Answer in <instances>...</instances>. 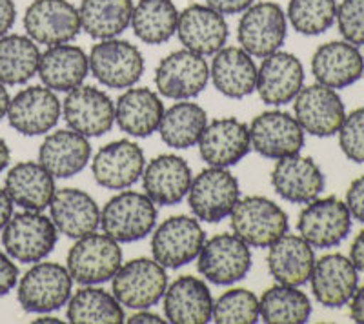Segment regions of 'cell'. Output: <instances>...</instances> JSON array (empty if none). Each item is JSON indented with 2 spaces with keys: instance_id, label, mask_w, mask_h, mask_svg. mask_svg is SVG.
Here are the masks:
<instances>
[{
  "instance_id": "obj_15",
  "label": "cell",
  "mask_w": 364,
  "mask_h": 324,
  "mask_svg": "<svg viewBox=\"0 0 364 324\" xmlns=\"http://www.w3.org/2000/svg\"><path fill=\"white\" fill-rule=\"evenodd\" d=\"M294 113L304 134L326 139L339 131L346 108L337 90L317 82L302 87L297 93L294 99Z\"/></svg>"
},
{
  "instance_id": "obj_51",
  "label": "cell",
  "mask_w": 364,
  "mask_h": 324,
  "mask_svg": "<svg viewBox=\"0 0 364 324\" xmlns=\"http://www.w3.org/2000/svg\"><path fill=\"white\" fill-rule=\"evenodd\" d=\"M126 323H132V324H139V323H149V324H162V323H168L164 317L157 315V313L149 312V310H135L133 315L128 317Z\"/></svg>"
},
{
  "instance_id": "obj_13",
  "label": "cell",
  "mask_w": 364,
  "mask_h": 324,
  "mask_svg": "<svg viewBox=\"0 0 364 324\" xmlns=\"http://www.w3.org/2000/svg\"><path fill=\"white\" fill-rule=\"evenodd\" d=\"M24 29L31 40L50 48L75 40L82 28L79 9L68 0H33L24 13Z\"/></svg>"
},
{
  "instance_id": "obj_25",
  "label": "cell",
  "mask_w": 364,
  "mask_h": 324,
  "mask_svg": "<svg viewBox=\"0 0 364 324\" xmlns=\"http://www.w3.org/2000/svg\"><path fill=\"white\" fill-rule=\"evenodd\" d=\"M311 73L318 84L343 90L364 75V57L346 40H331L318 46L311 57Z\"/></svg>"
},
{
  "instance_id": "obj_37",
  "label": "cell",
  "mask_w": 364,
  "mask_h": 324,
  "mask_svg": "<svg viewBox=\"0 0 364 324\" xmlns=\"http://www.w3.org/2000/svg\"><path fill=\"white\" fill-rule=\"evenodd\" d=\"M208 126V115L204 108L195 102L181 100L170 109H164L159 124V134L164 144L175 150H188L199 142L204 128Z\"/></svg>"
},
{
  "instance_id": "obj_31",
  "label": "cell",
  "mask_w": 364,
  "mask_h": 324,
  "mask_svg": "<svg viewBox=\"0 0 364 324\" xmlns=\"http://www.w3.org/2000/svg\"><path fill=\"white\" fill-rule=\"evenodd\" d=\"M91 158V146L87 137L73 129H57L42 142L38 162L53 175L55 179H70L86 168Z\"/></svg>"
},
{
  "instance_id": "obj_52",
  "label": "cell",
  "mask_w": 364,
  "mask_h": 324,
  "mask_svg": "<svg viewBox=\"0 0 364 324\" xmlns=\"http://www.w3.org/2000/svg\"><path fill=\"white\" fill-rule=\"evenodd\" d=\"M13 215V200L9 199L8 191L0 188V230L8 225V220Z\"/></svg>"
},
{
  "instance_id": "obj_30",
  "label": "cell",
  "mask_w": 364,
  "mask_h": 324,
  "mask_svg": "<svg viewBox=\"0 0 364 324\" xmlns=\"http://www.w3.org/2000/svg\"><path fill=\"white\" fill-rule=\"evenodd\" d=\"M268 270L279 284L302 286L310 283L315 266L314 246L301 235L286 232L282 237L268 246Z\"/></svg>"
},
{
  "instance_id": "obj_46",
  "label": "cell",
  "mask_w": 364,
  "mask_h": 324,
  "mask_svg": "<svg viewBox=\"0 0 364 324\" xmlns=\"http://www.w3.org/2000/svg\"><path fill=\"white\" fill-rule=\"evenodd\" d=\"M18 284V268L6 252H0V297L8 296Z\"/></svg>"
},
{
  "instance_id": "obj_5",
  "label": "cell",
  "mask_w": 364,
  "mask_h": 324,
  "mask_svg": "<svg viewBox=\"0 0 364 324\" xmlns=\"http://www.w3.org/2000/svg\"><path fill=\"white\" fill-rule=\"evenodd\" d=\"M230 219L233 233L252 248H268L290 228L284 210L261 195L237 200Z\"/></svg>"
},
{
  "instance_id": "obj_2",
  "label": "cell",
  "mask_w": 364,
  "mask_h": 324,
  "mask_svg": "<svg viewBox=\"0 0 364 324\" xmlns=\"http://www.w3.org/2000/svg\"><path fill=\"white\" fill-rule=\"evenodd\" d=\"M58 230L51 217L42 212L24 210L11 215L2 228V246L11 259L24 264H35L55 249Z\"/></svg>"
},
{
  "instance_id": "obj_36",
  "label": "cell",
  "mask_w": 364,
  "mask_h": 324,
  "mask_svg": "<svg viewBox=\"0 0 364 324\" xmlns=\"http://www.w3.org/2000/svg\"><path fill=\"white\" fill-rule=\"evenodd\" d=\"M177 22L178 11L173 0H139L129 26L139 40L159 46L177 33Z\"/></svg>"
},
{
  "instance_id": "obj_19",
  "label": "cell",
  "mask_w": 364,
  "mask_h": 324,
  "mask_svg": "<svg viewBox=\"0 0 364 324\" xmlns=\"http://www.w3.org/2000/svg\"><path fill=\"white\" fill-rule=\"evenodd\" d=\"M146 168L144 151L133 141H115L102 146L91 162L97 184L108 190H128L141 179Z\"/></svg>"
},
{
  "instance_id": "obj_54",
  "label": "cell",
  "mask_w": 364,
  "mask_h": 324,
  "mask_svg": "<svg viewBox=\"0 0 364 324\" xmlns=\"http://www.w3.org/2000/svg\"><path fill=\"white\" fill-rule=\"evenodd\" d=\"M9 93L6 90V86L0 82V121L4 119L6 113H8V106H9Z\"/></svg>"
},
{
  "instance_id": "obj_14",
  "label": "cell",
  "mask_w": 364,
  "mask_h": 324,
  "mask_svg": "<svg viewBox=\"0 0 364 324\" xmlns=\"http://www.w3.org/2000/svg\"><path fill=\"white\" fill-rule=\"evenodd\" d=\"M210 80V66L203 55L178 50L164 57L155 71V86L162 97L190 100L199 95Z\"/></svg>"
},
{
  "instance_id": "obj_7",
  "label": "cell",
  "mask_w": 364,
  "mask_h": 324,
  "mask_svg": "<svg viewBox=\"0 0 364 324\" xmlns=\"http://www.w3.org/2000/svg\"><path fill=\"white\" fill-rule=\"evenodd\" d=\"M239 199V180L226 168L208 166L191 179L188 191V204L193 215L210 225L232 215Z\"/></svg>"
},
{
  "instance_id": "obj_50",
  "label": "cell",
  "mask_w": 364,
  "mask_h": 324,
  "mask_svg": "<svg viewBox=\"0 0 364 324\" xmlns=\"http://www.w3.org/2000/svg\"><path fill=\"white\" fill-rule=\"evenodd\" d=\"M350 259L359 274H364V230L355 237L350 248Z\"/></svg>"
},
{
  "instance_id": "obj_16",
  "label": "cell",
  "mask_w": 364,
  "mask_h": 324,
  "mask_svg": "<svg viewBox=\"0 0 364 324\" xmlns=\"http://www.w3.org/2000/svg\"><path fill=\"white\" fill-rule=\"evenodd\" d=\"M248 128L253 150L272 161L301 153L304 146V129L294 115L281 109L257 115Z\"/></svg>"
},
{
  "instance_id": "obj_21",
  "label": "cell",
  "mask_w": 364,
  "mask_h": 324,
  "mask_svg": "<svg viewBox=\"0 0 364 324\" xmlns=\"http://www.w3.org/2000/svg\"><path fill=\"white\" fill-rule=\"evenodd\" d=\"M197 144L200 158L208 166H235L252 150L250 128L233 117L215 119L204 128Z\"/></svg>"
},
{
  "instance_id": "obj_39",
  "label": "cell",
  "mask_w": 364,
  "mask_h": 324,
  "mask_svg": "<svg viewBox=\"0 0 364 324\" xmlns=\"http://www.w3.org/2000/svg\"><path fill=\"white\" fill-rule=\"evenodd\" d=\"M124 319L122 304L97 284L80 288L68 301V320L73 324H120Z\"/></svg>"
},
{
  "instance_id": "obj_45",
  "label": "cell",
  "mask_w": 364,
  "mask_h": 324,
  "mask_svg": "<svg viewBox=\"0 0 364 324\" xmlns=\"http://www.w3.org/2000/svg\"><path fill=\"white\" fill-rule=\"evenodd\" d=\"M344 202L352 213V219H357L364 225V175L350 184Z\"/></svg>"
},
{
  "instance_id": "obj_38",
  "label": "cell",
  "mask_w": 364,
  "mask_h": 324,
  "mask_svg": "<svg viewBox=\"0 0 364 324\" xmlns=\"http://www.w3.org/2000/svg\"><path fill=\"white\" fill-rule=\"evenodd\" d=\"M41 55L37 42L28 35L0 37V82L4 86H18L33 79Z\"/></svg>"
},
{
  "instance_id": "obj_20",
  "label": "cell",
  "mask_w": 364,
  "mask_h": 324,
  "mask_svg": "<svg viewBox=\"0 0 364 324\" xmlns=\"http://www.w3.org/2000/svg\"><path fill=\"white\" fill-rule=\"evenodd\" d=\"M272 186L275 193L288 202L308 204L321 197L326 186V179L314 158L295 153L275 162L272 171Z\"/></svg>"
},
{
  "instance_id": "obj_29",
  "label": "cell",
  "mask_w": 364,
  "mask_h": 324,
  "mask_svg": "<svg viewBox=\"0 0 364 324\" xmlns=\"http://www.w3.org/2000/svg\"><path fill=\"white\" fill-rule=\"evenodd\" d=\"M257 70L252 55L237 46H224L213 55L210 79L228 99H245L257 90Z\"/></svg>"
},
{
  "instance_id": "obj_12",
  "label": "cell",
  "mask_w": 364,
  "mask_h": 324,
  "mask_svg": "<svg viewBox=\"0 0 364 324\" xmlns=\"http://www.w3.org/2000/svg\"><path fill=\"white\" fill-rule=\"evenodd\" d=\"M297 230L299 235L314 248H333L350 235L352 213L346 202L337 197H317L301 212Z\"/></svg>"
},
{
  "instance_id": "obj_33",
  "label": "cell",
  "mask_w": 364,
  "mask_h": 324,
  "mask_svg": "<svg viewBox=\"0 0 364 324\" xmlns=\"http://www.w3.org/2000/svg\"><path fill=\"white\" fill-rule=\"evenodd\" d=\"M4 190L13 204L22 210L42 212L50 208L55 191V177L42 166L41 162H18L6 175Z\"/></svg>"
},
{
  "instance_id": "obj_26",
  "label": "cell",
  "mask_w": 364,
  "mask_h": 324,
  "mask_svg": "<svg viewBox=\"0 0 364 324\" xmlns=\"http://www.w3.org/2000/svg\"><path fill=\"white\" fill-rule=\"evenodd\" d=\"M164 315L173 324H206L213 313V297L203 279L182 275L164 291Z\"/></svg>"
},
{
  "instance_id": "obj_4",
  "label": "cell",
  "mask_w": 364,
  "mask_h": 324,
  "mask_svg": "<svg viewBox=\"0 0 364 324\" xmlns=\"http://www.w3.org/2000/svg\"><path fill=\"white\" fill-rule=\"evenodd\" d=\"M122 266V249L119 242L106 233H90L75 239L68 254V271L75 283L91 284L108 283Z\"/></svg>"
},
{
  "instance_id": "obj_23",
  "label": "cell",
  "mask_w": 364,
  "mask_h": 324,
  "mask_svg": "<svg viewBox=\"0 0 364 324\" xmlns=\"http://www.w3.org/2000/svg\"><path fill=\"white\" fill-rule=\"evenodd\" d=\"M310 284L318 304L326 308H343L352 301L359 286V271L350 257L341 254L324 255L315 261Z\"/></svg>"
},
{
  "instance_id": "obj_44",
  "label": "cell",
  "mask_w": 364,
  "mask_h": 324,
  "mask_svg": "<svg viewBox=\"0 0 364 324\" xmlns=\"http://www.w3.org/2000/svg\"><path fill=\"white\" fill-rule=\"evenodd\" d=\"M336 21L344 40L364 46V0H343L337 4Z\"/></svg>"
},
{
  "instance_id": "obj_41",
  "label": "cell",
  "mask_w": 364,
  "mask_h": 324,
  "mask_svg": "<svg viewBox=\"0 0 364 324\" xmlns=\"http://www.w3.org/2000/svg\"><path fill=\"white\" fill-rule=\"evenodd\" d=\"M286 17L297 33L315 37L336 22L337 0H290Z\"/></svg>"
},
{
  "instance_id": "obj_34",
  "label": "cell",
  "mask_w": 364,
  "mask_h": 324,
  "mask_svg": "<svg viewBox=\"0 0 364 324\" xmlns=\"http://www.w3.org/2000/svg\"><path fill=\"white\" fill-rule=\"evenodd\" d=\"M38 77L53 92H71L79 87L90 73V58L82 48L73 44L50 46L41 55Z\"/></svg>"
},
{
  "instance_id": "obj_6",
  "label": "cell",
  "mask_w": 364,
  "mask_h": 324,
  "mask_svg": "<svg viewBox=\"0 0 364 324\" xmlns=\"http://www.w3.org/2000/svg\"><path fill=\"white\" fill-rule=\"evenodd\" d=\"M113 281V296L129 310H149L164 297L168 288L166 268L155 259H132L119 268Z\"/></svg>"
},
{
  "instance_id": "obj_43",
  "label": "cell",
  "mask_w": 364,
  "mask_h": 324,
  "mask_svg": "<svg viewBox=\"0 0 364 324\" xmlns=\"http://www.w3.org/2000/svg\"><path fill=\"white\" fill-rule=\"evenodd\" d=\"M337 135L341 150L346 158L357 164H364V108L348 113Z\"/></svg>"
},
{
  "instance_id": "obj_1",
  "label": "cell",
  "mask_w": 364,
  "mask_h": 324,
  "mask_svg": "<svg viewBox=\"0 0 364 324\" xmlns=\"http://www.w3.org/2000/svg\"><path fill=\"white\" fill-rule=\"evenodd\" d=\"M157 217V204L146 193L122 190L102 208L100 226L117 242H135L154 232Z\"/></svg>"
},
{
  "instance_id": "obj_10",
  "label": "cell",
  "mask_w": 364,
  "mask_h": 324,
  "mask_svg": "<svg viewBox=\"0 0 364 324\" xmlns=\"http://www.w3.org/2000/svg\"><path fill=\"white\" fill-rule=\"evenodd\" d=\"M252 268L250 246L235 233H219L204 241L197 257V270L208 283L230 286L248 275Z\"/></svg>"
},
{
  "instance_id": "obj_11",
  "label": "cell",
  "mask_w": 364,
  "mask_h": 324,
  "mask_svg": "<svg viewBox=\"0 0 364 324\" xmlns=\"http://www.w3.org/2000/svg\"><path fill=\"white\" fill-rule=\"evenodd\" d=\"M288 35V17L277 2H257L242 11L237 28L240 48L264 58L281 50Z\"/></svg>"
},
{
  "instance_id": "obj_49",
  "label": "cell",
  "mask_w": 364,
  "mask_h": 324,
  "mask_svg": "<svg viewBox=\"0 0 364 324\" xmlns=\"http://www.w3.org/2000/svg\"><path fill=\"white\" fill-rule=\"evenodd\" d=\"M348 304H350V317H352L355 323L364 324V284L363 286H357L352 301Z\"/></svg>"
},
{
  "instance_id": "obj_32",
  "label": "cell",
  "mask_w": 364,
  "mask_h": 324,
  "mask_svg": "<svg viewBox=\"0 0 364 324\" xmlns=\"http://www.w3.org/2000/svg\"><path fill=\"white\" fill-rule=\"evenodd\" d=\"M164 115L159 93L149 87H129L115 104V121L126 135L144 139L154 135Z\"/></svg>"
},
{
  "instance_id": "obj_3",
  "label": "cell",
  "mask_w": 364,
  "mask_h": 324,
  "mask_svg": "<svg viewBox=\"0 0 364 324\" xmlns=\"http://www.w3.org/2000/svg\"><path fill=\"white\" fill-rule=\"evenodd\" d=\"M73 279L63 264L35 262L18 281L17 299L29 313H51L66 306L71 297Z\"/></svg>"
},
{
  "instance_id": "obj_35",
  "label": "cell",
  "mask_w": 364,
  "mask_h": 324,
  "mask_svg": "<svg viewBox=\"0 0 364 324\" xmlns=\"http://www.w3.org/2000/svg\"><path fill=\"white\" fill-rule=\"evenodd\" d=\"M133 8L132 0H82L80 28L97 40L115 38L132 24Z\"/></svg>"
},
{
  "instance_id": "obj_48",
  "label": "cell",
  "mask_w": 364,
  "mask_h": 324,
  "mask_svg": "<svg viewBox=\"0 0 364 324\" xmlns=\"http://www.w3.org/2000/svg\"><path fill=\"white\" fill-rule=\"evenodd\" d=\"M17 21V6L13 0H0V37L8 35Z\"/></svg>"
},
{
  "instance_id": "obj_42",
  "label": "cell",
  "mask_w": 364,
  "mask_h": 324,
  "mask_svg": "<svg viewBox=\"0 0 364 324\" xmlns=\"http://www.w3.org/2000/svg\"><path fill=\"white\" fill-rule=\"evenodd\" d=\"M211 319L217 324H255L261 319L259 299L245 288L224 291L219 299L213 301Z\"/></svg>"
},
{
  "instance_id": "obj_8",
  "label": "cell",
  "mask_w": 364,
  "mask_h": 324,
  "mask_svg": "<svg viewBox=\"0 0 364 324\" xmlns=\"http://www.w3.org/2000/svg\"><path fill=\"white\" fill-rule=\"evenodd\" d=\"M206 233L197 217L175 215L164 220L151 237V255L166 270H178L199 257Z\"/></svg>"
},
{
  "instance_id": "obj_17",
  "label": "cell",
  "mask_w": 364,
  "mask_h": 324,
  "mask_svg": "<svg viewBox=\"0 0 364 324\" xmlns=\"http://www.w3.org/2000/svg\"><path fill=\"white\" fill-rule=\"evenodd\" d=\"M60 100L53 90L46 86H29L9 100V126L26 137L46 135L57 126L60 117Z\"/></svg>"
},
{
  "instance_id": "obj_53",
  "label": "cell",
  "mask_w": 364,
  "mask_h": 324,
  "mask_svg": "<svg viewBox=\"0 0 364 324\" xmlns=\"http://www.w3.org/2000/svg\"><path fill=\"white\" fill-rule=\"evenodd\" d=\"M9 161H11V151H9V146L6 144L4 139H0V173L8 168Z\"/></svg>"
},
{
  "instance_id": "obj_24",
  "label": "cell",
  "mask_w": 364,
  "mask_h": 324,
  "mask_svg": "<svg viewBox=\"0 0 364 324\" xmlns=\"http://www.w3.org/2000/svg\"><path fill=\"white\" fill-rule=\"evenodd\" d=\"M177 35L186 50L206 57L226 46L230 29L219 11L206 4H191L178 13Z\"/></svg>"
},
{
  "instance_id": "obj_47",
  "label": "cell",
  "mask_w": 364,
  "mask_h": 324,
  "mask_svg": "<svg viewBox=\"0 0 364 324\" xmlns=\"http://www.w3.org/2000/svg\"><path fill=\"white\" fill-rule=\"evenodd\" d=\"M204 2L220 15H237V13L246 11L255 0H204Z\"/></svg>"
},
{
  "instance_id": "obj_27",
  "label": "cell",
  "mask_w": 364,
  "mask_h": 324,
  "mask_svg": "<svg viewBox=\"0 0 364 324\" xmlns=\"http://www.w3.org/2000/svg\"><path fill=\"white\" fill-rule=\"evenodd\" d=\"M50 213L58 233L70 239L86 237L95 233L100 226V208L90 193L77 188L55 191Z\"/></svg>"
},
{
  "instance_id": "obj_22",
  "label": "cell",
  "mask_w": 364,
  "mask_h": 324,
  "mask_svg": "<svg viewBox=\"0 0 364 324\" xmlns=\"http://www.w3.org/2000/svg\"><path fill=\"white\" fill-rule=\"evenodd\" d=\"M304 87V68L294 53L275 51L262 58L257 75V90L268 106H284Z\"/></svg>"
},
{
  "instance_id": "obj_9",
  "label": "cell",
  "mask_w": 364,
  "mask_h": 324,
  "mask_svg": "<svg viewBox=\"0 0 364 324\" xmlns=\"http://www.w3.org/2000/svg\"><path fill=\"white\" fill-rule=\"evenodd\" d=\"M90 71L102 86L126 90L135 86L144 75V57L141 50L122 38H106L90 51Z\"/></svg>"
},
{
  "instance_id": "obj_18",
  "label": "cell",
  "mask_w": 364,
  "mask_h": 324,
  "mask_svg": "<svg viewBox=\"0 0 364 324\" xmlns=\"http://www.w3.org/2000/svg\"><path fill=\"white\" fill-rule=\"evenodd\" d=\"M63 113L70 129L87 139L106 135L115 124V102L95 86L80 84L68 92Z\"/></svg>"
},
{
  "instance_id": "obj_40",
  "label": "cell",
  "mask_w": 364,
  "mask_h": 324,
  "mask_svg": "<svg viewBox=\"0 0 364 324\" xmlns=\"http://www.w3.org/2000/svg\"><path fill=\"white\" fill-rule=\"evenodd\" d=\"M261 319L268 324H304L311 315V303L299 286L275 284L259 299Z\"/></svg>"
},
{
  "instance_id": "obj_28",
  "label": "cell",
  "mask_w": 364,
  "mask_h": 324,
  "mask_svg": "<svg viewBox=\"0 0 364 324\" xmlns=\"http://www.w3.org/2000/svg\"><path fill=\"white\" fill-rule=\"evenodd\" d=\"M191 170L178 155H159L142 173L146 195L157 206H175L188 195L191 186Z\"/></svg>"
}]
</instances>
